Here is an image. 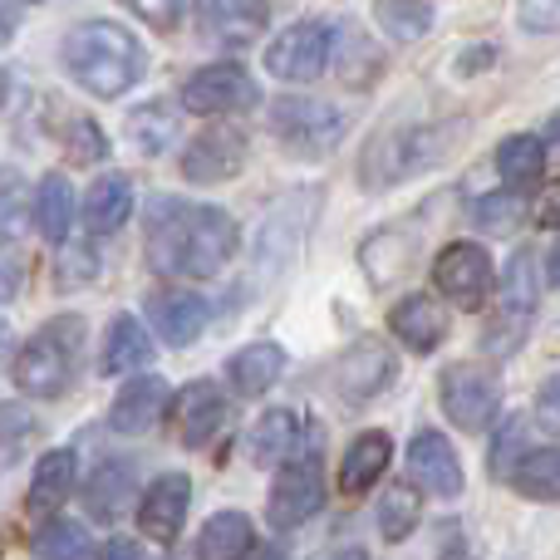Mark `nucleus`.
Listing matches in <instances>:
<instances>
[{
	"label": "nucleus",
	"instance_id": "nucleus-6",
	"mask_svg": "<svg viewBox=\"0 0 560 560\" xmlns=\"http://www.w3.org/2000/svg\"><path fill=\"white\" fill-rule=\"evenodd\" d=\"M438 398H443V413L457 428L482 433V428H492L497 408H502V384H497V369L487 364H453L438 378Z\"/></svg>",
	"mask_w": 560,
	"mask_h": 560
},
{
	"label": "nucleus",
	"instance_id": "nucleus-35",
	"mask_svg": "<svg viewBox=\"0 0 560 560\" xmlns=\"http://www.w3.org/2000/svg\"><path fill=\"white\" fill-rule=\"evenodd\" d=\"M413 526H418V492L408 482L388 487L384 502H378V532H384V541H404Z\"/></svg>",
	"mask_w": 560,
	"mask_h": 560
},
{
	"label": "nucleus",
	"instance_id": "nucleus-7",
	"mask_svg": "<svg viewBox=\"0 0 560 560\" xmlns=\"http://www.w3.org/2000/svg\"><path fill=\"white\" fill-rule=\"evenodd\" d=\"M183 108L187 114H202V118H217V114H246V108L261 104V89L256 79L246 74L242 65H202L197 74L183 79Z\"/></svg>",
	"mask_w": 560,
	"mask_h": 560
},
{
	"label": "nucleus",
	"instance_id": "nucleus-52",
	"mask_svg": "<svg viewBox=\"0 0 560 560\" xmlns=\"http://www.w3.org/2000/svg\"><path fill=\"white\" fill-rule=\"evenodd\" d=\"M329 560H369V551H339V556H329Z\"/></svg>",
	"mask_w": 560,
	"mask_h": 560
},
{
	"label": "nucleus",
	"instance_id": "nucleus-45",
	"mask_svg": "<svg viewBox=\"0 0 560 560\" xmlns=\"http://www.w3.org/2000/svg\"><path fill=\"white\" fill-rule=\"evenodd\" d=\"M133 15L148 20V25H158V30H167L183 20V5H133Z\"/></svg>",
	"mask_w": 560,
	"mask_h": 560
},
{
	"label": "nucleus",
	"instance_id": "nucleus-12",
	"mask_svg": "<svg viewBox=\"0 0 560 560\" xmlns=\"http://www.w3.org/2000/svg\"><path fill=\"white\" fill-rule=\"evenodd\" d=\"M246 167V133L232 124H212L183 148L187 183H226Z\"/></svg>",
	"mask_w": 560,
	"mask_h": 560
},
{
	"label": "nucleus",
	"instance_id": "nucleus-40",
	"mask_svg": "<svg viewBox=\"0 0 560 560\" xmlns=\"http://www.w3.org/2000/svg\"><path fill=\"white\" fill-rule=\"evenodd\" d=\"M522 222V197L516 192H497V197H482L477 202V226L482 232H506V226Z\"/></svg>",
	"mask_w": 560,
	"mask_h": 560
},
{
	"label": "nucleus",
	"instance_id": "nucleus-47",
	"mask_svg": "<svg viewBox=\"0 0 560 560\" xmlns=\"http://www.w3.org/2000/svg\"><path fill=\"white\" fill-rule=\"evenodd\" d=\"M15 290H20V266L10 261V256H0V305H5Z\"/></svg>",
	"mask_w": 560,
	"mask_h": 560
},
{
	"label": "nucleus",
	"instance_id": "nucleus-44",
	"mask_svg": "<svg viewBox=\"0 0 560 560\" xmlns=\"http://www.w3.org/2000/svg\"><path fill=\"white\" fill-rule=\"evenodd\" d=\"M536 413H541L546 428H560V374L541 388V398H536Z\"/></svg>",
	"mask_w": 560,
	"mask_h": 560
},
{
	"label": "nucleus",
	"instance_id": "nucleus-3",
	"mask_svg": "<svg viewBox=\"0 0 560 560\" xmlns=\"http://www.w3.org/2000/svg\"><path fill=\"white\" fill-rule=\"evenodd\" d=\"M79 354H84V319L59 315L39 325L35 335L20 345L15 354V384L30 398H59L79 374Z\"/></svg>",
	"mask_w": 560,
	"mask_h": 560
},
{
	"label": "nucleus",
	"instance_id": "nucleus-26",
	"mask_svg": "<svg viewBox=\"0 0 560 560\" xmlns=\"http://www.w3.org/2000/svg\"><path fill=\"white\" fill-rule=\"evenodd\" d=\"M295 447H300V418L290 413V408H271V413H261V423L252 428L246 453H252L256 467H285V463H295Z\"/></svg>",
	"mask_w": 560,
	"mask_h": 560
},
{
	"label": "nucleus",
	"instance_id": "nucleus-25",
	"mask_svg": "<svg viewBox=\"0 0 560 560\" xmlns=\"http://www.w3.org/2000/svg\"><path fill=\"white\" fill-rule=\"evenodd\" d=\"M148 359H153V339H148L143 319L118 315L104 335V349H98V369H104V374H133Z\"/></svg>",
	"mask_w": 560,
	"mask_h": 560
},
{
	"label": "nucleus",
	"instance_id": "nucleus-51",
	"mask_svg": "<svg viewBox=\"0 0 560 560\" xmlns=\"http://www.w3.org/2000/svg\"><path fill=\"white\" fill-rule=\"evenodd\" d=\"M546 280H551V285H560V246L551 252V261H546Z\"/></svg>",
	"mask_w": 560,
	"mask_h": 560
},
{
	"label": "nucleus",
	"instance_id": "nucleus-10",
	"mask_svg": "<svg viewBox=\"0 0 560 560\" xmlns=\"http://www.w3.org/2000/svg\"><path fill=\"white\" fill-rule=\"evenodd\" d=\"M433 285L443 290L453 305L463 310H482L492 295V256L477 242H453L438 252L433 261Z\"/></svg>",
	"mask_w": 560,
	"mask_h": 560
},
{
	"label": "nucleus",
	"instance_id": "nucleus-13",
	"mask_svg": "<svg viewBox=\"0 0 560 560\" xmlns=\"http://www.w3.org/2000/svg\"><path fill=\"white\" fill-rule=\"evenodd\" d=\"M148 325L158 329V339L173 349H187L197 335L207 329V300L197 290H183V285H163L148 295Z\"/></svg>",
	"mask_w": 560,
	"mask_h": 560
},
{
	"label": "nucleus",
	"instance_id": "nucleus-32",
	"mask_svg": "<svg viewBox=\"0 0 560 560\" xmlns=\"http://www.w3.org/2000/svg\"><path fill=\"white\" fill-rule=\"evenodd\" d=\"M497 173L506 177L512 187H532L536 177L546 173V143L532 133H516L497 148Z\"/></svg>",
	"mask_w": 560,
	"mask_h": 560
},
{
	"label": "nucleus",
	"instance_id": "nucleus-28",
	"mask_svg": "<svg viewBox=\"0 0 560 560\" xmlns=\"http://www.w3.org/2000/svg\"><path fill=\"white\" fill-rule=\"evenodd\" d=\"M256 546V526L242 512H217L197 536V560H246Z\"/></svg>",
	"mask_w": 560,
	"mask_h": 560
},
{
	"label": "nucleus",
	"instance_id": "nucleus-4",
	"mask_svg": "<svg viewBox=\"0 0 560 560\" xmlns=\"http://www.w3.org/2000/svg\"><path fill=\"white\" fill-rule=\"evenodd\" d=\"M457 138L453 124H428V128H394V133H378L374 143L359 158V183L364 187H388L404 183V177L433 167L447 153V143Z\"/></svg>",
	"mask_w": 560,
	"mask_h": 560
},
{
	"label": "nucleus",
	"instance_id": "nucleus-14",
	"mask_svg": "<svg viewBox=\"0 0 560 560\" xmlns=\"http://www.w3.org/2000/svg\"><path fill=\"white\" fill-rule=\"evenodd\" d=\"M173 418H177V438H183V447H207L226 423H232V404H226V394L217 384L197 378V384H187L183 394H177Z\"/></svg>",
	"mask_w": 560,
	"mask_h": 560
},
{
	"label": "nucleus",
	"instance_id": "nucleus-15",
	"mask_svg": "<svg viewBox=\"0 0 560 560\" xmlns=\"http://www.w3.org/2000/svg\"><path fill=\"white\" fill-rule=\"evenodd\" d=\"M266 25H271V10L266 5H242V0H212V5H197V30H202L207 45L246 49V45L261 39Z\"/></svg>",
	"mask_w": 560,
	"mask_h": 560
},
{
	"label": "nucleus",
	"instance_id": "nucleus-31",
	"mask_svg": "<svg viewBox=\"0 0 560 560\" xmlns=\"http://www.w3.org/2000/svg\"><path fill=\"white\" fill-rule=\"evenodd\" d=\"M89 532L79 522H69V516H49V522L35 526V536H30V551L39 560H84L89 556Z\"/></svg>",
	"mask_w": 560,
	"mask_h": 560
},
{
	"label": "nucleus",
	"instance_id": "nucleus-33",
	"mask_svg": "<svg viewBox=\"0 0 560 560\" xmlns=\"http://www.w3.org/2000/svg\"><path fill=\"white\" fill-rule=\"evenodd\" d=\"M177 133V114H167V104H143L128 114V138H133L143 153H163Z\"/></svg>",
	"mask_w": 560,
	"mask_h": 560
},
{
	"label": "nucleus",
	"instance_id": "nucleus-1",
	"mask_svg": "<svg viewBox=\"0 0 560 560\" xmlns=\"http://www.w3.org/2000/svg\"><path fill=\"white\" fill-rule=\"evenodd\" d=\"M242 246V226L232 212L212 202H177L153 197L148 202L143 256L158 276H217Z\"/></svg>",
	"mask_w": 560,
	"mask_h": 560
},
{
	"label": "nucleus",
	"instance_id": "nucleus-41",
	"mask_svg": "<svg viewBox=\"0 0 560 560\" xmlns=\"http://www.w3.org/2000/svg\"><path fill=\"white\" fill-rule=\"evenodd\" d=\"M89 276H94V261H89V252H65V256H59V276H55L59 290L89 285Z\"/></svg>",
	"mask_w": 560,
	"mask_h": 560
},
{
	"label": "nucleus",
	"instance_id": "nucleus-34",
	"mask_svg": "<svg viewBox=\"0 0 560 560\" xmlns=\"http://www.w3.org/2000/svg\"><path fill=\"white\" fill-rule=\"evenodd\" d=\"M502 305H506V315L532 319V310H536V256L532 252H516L512 266H506Z\"/></svg>",
	"mask_w": 560,
	"mask_h": 560
},
{
	"label": "nucleus",
	"instance_id": "nucleus-39",
	"mask_svg": "<svg viewBox=\"0 0 560 560\" xmlns=\"http://www.w3.org/2000/svg\"><path fill=\"white\" fill-rule=\"evenodd\" d=\"M522 438H526V423L522 418H506L502 433H497V447H492V477H512L516 463H522Z\"/></svg>",
	"mask_w": 560,
	"mask_h": 560
},
{
	"label": "nucleus",
	"instance_id": "nucleus-11",
	"mask_svg": "<svg viewBox=\"0 0 560 560\" xmlns=\"http://www.w3.org/2000/svg\"><path fill=\"white\" fill-rule=\"evenodd\" d=\"M394 374H398L394 349L378 345V339H359V345L345 349L339 364L329 369V384H335V394L345 398V404H369V398H378L394 384Z\"/></svg>",
	"mask_w": 560,
	"mask_h": 560
},
{
	"label": "nucleus",
	"instance_id": "nucleus-20",
	"mask_svg": "<svg viewBox=\"0 0 560 560\" xmlns=\"http://www.w3.org/2000/svg\"><path fill=\"white\" fill-rule=\"evenodd\" d=\"M133 487H138L133 463H128V457H104V463L94 467V477L84 482L89 516H98V522L124 516V506H133Z\"/></svg>",
	"mask_w": 560,
	"mask_h": 560
},
{
	"label": "nucleus",
	"instance_id": "nucleus-37",
	"mask_svg": "<svg viewBox=\"0 0 560 560\" xmlns=\"http://www.w3.org/2000/svg\"><path fill=\"white\" fill-rule=\"evenodd\" d=\"M25 236V183L20 173L0 167V246L20 242Z\"/></svg>",
	"mask_w": 560,
	"mask_h": 560
},
{
	"label": "nucleus",
	"instance_id": "nucleus-43",
	"mask_svg": "<svg viewBox=\"0 0 560 560\" xmlns=\"http://www.w3.org/2000/svg\"><path fill=\"white\" fill-rule=\"evenodd\" d=\"M516 15H522V25L536 30V35H546V30L560 25V5H551V0H546V5H541V0H536V5H522Z\"/></svg>",
	"mask_w": 560,
	"mask_h": 560
},
{
	"label": "nucleus",
	"instance_id": "nucleus-48",
	"mask_svg": "<svg viewBox=\"0 0 560 560\" xmlns=\"http://www.w3.org/2000/svg\"><path fill=\"white\" fill-rule=\"evenodd\" d=\"M98 560H143V551H138L133 541H108V546H104V556H98Z\"/></svg>",
	"mask_w": 560,
	"mask_h": 560
},
{
	"label": "nucleus",
	"instance_id": "nucleus-16",
	"mask_svg": "<svg viewBox=\"0 0 560 560\" xmlns=\"http://www.w3.org/2000/svg\"><path fill=\"white\" fill-rule=\"evenodd\" d=\"M187 502H192V482L183 472H163L158 482H148L143 502H138V526L153 541H177L187 522Z\"/></svg>",
	"mask_w": 560,
	"mask_h": 560
},
{
	"label": "nucleus",
	"instance_id": "nucleus-22",
	"mask_svg": "<svg viewBox=\"0 0 560 560\" xmlns=\"http://www.w3.org/2000/svg\"><path fill=\"white\" fill-rule=\"evenodd\" d=\"M388 457H394V438L388 433H364L349 443L345 463H339V492L359 497L388 472Z\"/></svg>",
	"mask_w": 560,
	"mask_h": 560
},
{
	"label": "nucleus",
	"instance_id": "nucleus-23",
	"mask_svg": "<svg viewBox=\"0 0 560 560\" xmlns=\"http://www.w3.org/2000/svg\"><path fill=\"white\" fill-rule=\"evenodd\" d=\"M280 374H285V349L271 345V339L236 349L232 364H226V378H232V388H236L242 398H261Z\"/></svg>",
	"mask_w": 560,
	"mask_h": 560
},
{
	"label": "nucleus",
	"instance_id": "nucleus-27",
	"mask_svg": "<svg viewBox=\"0 0 560 560\" xmlns=\"http://www.w3.org/2000/svg\"><path fill=\"white\" fill-rule=\"evenodd\" d=\"M45 124H49V133L65 143L69 163L89 167V163H104V158H108V133H104V128H98L89 114H74V108H55Z\"/></svg>",
	"mask_w": 560,
	"mask_h": 560
},
{
	"label": "nucleus",
	"instance_id": "nucleus-29",
	"mask_svg": "<svg viewBox=\"0 0 560 560\" xmlns=\"http://www.w3.org/2000/svg\"><path fill=\"white\" fill-rule=\"evenodd\" d=\"M35 226L49 236V242H65L69 226H74V187H69L65 173L39 177V187H35Z\"/></svg>",
	"mask_w": 560,
	"mask_h": 560
},
{
	"label": "nucleus",
	"instance_id": "nucleus-5",
	"mask_svg": "<svg viewBox=\"0 0 560 560\" xmlns=\"http://www.w3.org/2000/svg\"><path fill=\"white\" fill-rule=\"evenodd\" d=\"M266 128L290 148L295 158H325L329 148L345 138V114L325 98H300V94H285L271 104L266 114Z\"/></svg>",
	"mask_w": 560,
	"mask_h": 560
},
{
	"label": "nucleus",
	"instance_id": "nucleus-38",
	"mask_svg": "<svg viewBox=\"0 0 560 560\" xmlns=\"http://www.w3.org/2000/svg\"><path fill=\"white\" fill-rule=\"evenodd\" d=\"M374 20L388 30L394 39H418L428 35V25H433V5H398V0H388V5H374Z\"/></svg>",
	"mask_w": 560,
	"mask_h": 560
},
{
	"label": "nucleus",
	"instance_id": "nucleus-42",
	"mask_svg": "<svg viewBox=\"0 0 560 560\" xmlns=\"http://www.w3.org/2000/svg\"><path fill=\"white\" fill-rule=\"evenodd\" d=\"M30 433H35V423H30L25 408H15V404L0 408V443H20V438H30Z\"/></svg>",
	"mask_w": 560,
	"mask_h": 560
},
{
	"label": "nucleus",
	"instance_id": "nucleus-24",
	"mask_svg": "<svg viewBox=\"0 0 560 560\" xmlns=\"http://www.w3.org/2000/svg\"><path fill=\"white\" fill-rule=\"evenodd\" d=\"M128 217H133V183H128L124 173H104L84 192V226L108 236V232H118Z\"/></svg>",
	"mask_w": 560,
	"mask_h": 560
},
{
	"label": "nucleus",
	"instance_id": "nucleus-36",
	"mask_svg": "<svg viewBox=\"0 0 560 560\" xmlns=\"http://www.w3.org/2000/svg\"><path fill=\"white\" fill-rule=\"evenodd\" d=\"M339 49H349V59H339V74H345V84H354V89L374 84V74L384 69V55H378V49L369 45L364 35H354V30H345V35H339Z\"/></svg>",
	"mask_w": 560,
	"mask_h": 560
},
{
	"label": "nucleus",
	"instance_id": "nucleus-19",
	"mask_svg": "<svg viewBox=\"0 0 560 560\" xmlns=\"http://www.w3.org/2000/svg\"><path fill=\"white\" fill-rule=\"evenodd\" d=\"M388 329H394L408 349L428 354V349H438L447 339V310L438 305L433 295H404L388 310Z\"/></svg>",
	"mask_w": 560,
	"mask_h": 560
},
{
	"label": "nucleus",
	"instance_id": "nucleus-30",
	"mask_svg": "<svg viewBox=\"0 0 560 560\" xmlns=\"http://www.w3.org/2000/svg\"><path fill=\"white\" fill-rule=\"evenodd\" d=\"M512 487L532 502H560V453L556 447H532V453L516 463Z\"/></svg>",
	"mask_w": 560,
	"mask_h": 560
},
{
	"label": "nucleus",
	"instance_id": "nucleus-18",
	"mask_svg": "<svg viewBox=\"0 0 560 560\" xmlns=\"http://www.w3.org/2000/svg\"><path fill=\"white\" fill-rule=\"evenodd\" d=\"M167 408V384L158 374H143V378H128L124 388H118L114 408H108V428L114 433H148V428H158V418H163Z\"/></svg>",
	"mask_w": 560,
	"mask_h": 560
},
{
	"label": "nucleus",
	"instance_id": "nucleus-49",
	"mask_svg": "<svg viewBox=\"0 0 560 560\" xmlns=\"http://www.w3.org/2000/svg\"><path fill=\"white\" fill-rule=\"evenodd\" d=\"M492 49H472V55H463V59H457V65H463V69H482V65H492Z\"/></svg>",
	"mask_w": 560,
	"mask_h": 560
},
{
	"label": "nucleus",
	"instance_id": "nucleus-46",
	"mask_svg": "<svg viewBox=\"0 0 560 560\" xmlns=\"http://www.w3.org/2000/svg\"><path fill=\"white\" fill-rule=\"evenodd\" d=\"M536 222H541V226H560V183L546 187L541 207H536Z\"/></svg>",
	"mask_w": 560,
	"mask_h": 560
},
{
	"label": "nucleus",
	"instance_id": "nucleus-17",
	"mask_svg": "<svg viewBox=\"0 0 560 560\" xmlns=\"http://www.w3.org/2000/svg\"><path fill=\"white\" fill-rule=\"evenodd\" d=\"M408 467H413V482L428 487L433 497H457L463 492V463H457L453 443H447L438 428H423L408 443Z\"/></svg>",
	"mask_w": 560,
	"mask_h": 560
},
{
	"label": "nucleus",
	"instance_id": "nucleus-9",
	"mask_svg": "<svg viewBox=\"0 0 560 560\" xmlns=\"http://www.w3.org/2000/svg\"><path fill=\"white\" fill-rule=\"evenodd\" d=\"M325 506V472H319V457H295L276 472L271 497H266V522L276 532H295L300 522Z\"/></svg>",
	"mask_w": 560,
	"mask_h": 560
},
{
	"label": "nucleus",
	"instance_id": "nucleus-2",
	"mask_svg": "<svg viewBox=\"0 0 560 560\" xmlns=\"http://www.w3.org/2000/svg\"><path fill=\"white\" fill-rule=\"evenodd\" d=\"M59 59H65L69 79L94 98L128 94L148 69V55H143V45H138V35H128L114 20H84V25H74L65 35V45H59Z\"/></svg>",
	"mask_w": 560,
	"mask_h": 560
},
{
	"label": "nucleus",
	"instance_id": "nucleus-50",
	"mask_svg": "<svg viewBox=\"0 0 560 560\" xmlns=\"http://www.w3.org/2000/svg\"><path fill=\"white\" fill-rule=\"evenodd\" d=\"M15 20H20V10H15V5L0 10V39H10V25H15Z\"/></svg>",
	"mask_w": 560,
	"mask_h": 560
},
{
	"label": "nucleus",
	"instance_id": "nucleus-8",
	"mask_svg": "<svg viewBox=\"0 0 560 560\" xmlns=\"http://www.w3.org/2000/svg\"><path fill=\"white\" fill-rule=\"evenodd\" d=\"M329 55H335V30L319 25V20H295L266 45V69L285 84H310V79L325 74Z\"/></svg>",
	"mask_w": 560,
	"mask_h": 560
},
{
	"label": "nucleus",
	"instance_id": "nucleus-21",
	"mask_svg": "<svg viewBox=\"0 0 560 560\" xmlns=\"http://www.w3.org/2000/svg\"><path fill=\"white\" fill-rule=\"evenodd\" d=\"M74 467H79V457L69 447H55V453L39 457L35 477H30V492H25V512L49 516L55 506H65L69 492H74Z\"/></svg>",
	"mask_w": 560,
	"mask_h": 560
}]
</instances>
